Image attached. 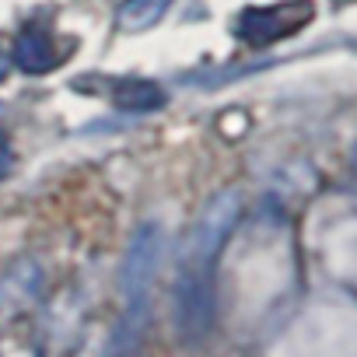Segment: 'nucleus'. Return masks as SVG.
I'll list each match as a JSON object with an SVG mask.
<instances>
[{
    "label": "nucleus",
    "mask_w": 357,
    "mask_h": 357,
    "mask_svg": "<svg viewBox=\"0 0 357 357\" xmlns=\"http://www.w3.org/2000/svg\"><path fill=\"white\" fill-rule=\"evenodd\" d=\"M67 53H56V39L46 32V29H29L18 36L15 43V63L25 70V74H46L53 67H60Z\"/></svg>",
    "instance_id": "5"
},
{
    "label": "nucleus",
    "mask_w": 357,
    "mask_h": 357,
    "mask_svg": "<svg viewBox=\"0 0 357 357\" xmlns=\"http://www.w3.org/2000/svg\"><path fill=\"white\" fill-rule=\"evenodd\" d=\"M161 245H165V235L158 225L137 228L126 263H123V298H151V284L161 263Z\"/></svg>",
    "instance_id": "4"
},
{
    "label": "nucleus",
    "mask_w": 357,
    "mask_h": 357,
    "mask_svg": "<svg viewBox=\"0 0 357 357\" xmlns=\"http://www.w3.org/2000/svg\"><path fill=\"white\" fill-rule=\"evenodd\" d=\"M11 165H15V151H11V144H8V137L0 133V178H8V172H11Z\"/></svg>",
    "instance_id": "8"
},
{
    "label": "nucleus",
    "mask_w": 357,
    "mask_h": 357,
    "mask_svg": "<svg viewBox=\"0 0 357 357\" xmlns=\"http://www.w3.org/2000/svg\"><path fill=\"white\" fill-rule=\"evenodd\" d=\"M112 102H116V109H123V112H154V109L165 105V91H161V84H154V81L123 77V81L112 88Z\"/></svg>",
    "instance_id": "6"
},
{
    "label": "nucleus",
    "mask_w": 357,
    "mask_h": 357,
    "mask_svg": "<svg viewBox=\"0 0 357 357\" xmlns=\"http://www.w3.org/2000/svg\"><path fill=\"white\" fill-rule=\"evenodd\" d=\"M168 4H172V0H123L119 25L126 32H144V29H151L168 11Z\"/></svg>",
    "instance_id": "7"
},
{
    "label": "nucleus",
    "mask_w": 357,
    "mask_h": 357,
    "mask_svg": "<svg viewBox=\"0 0 357 357\" xmlns=\"http://www.w3.org/2000/svg\"><path fill=\"white\" fill-rule=\"evenodd\" d=\"M214 266H197V263H183V277H178V291H175V319H178V333L186 343H200L211 326H214V280H211Z\"/></svg>",
    "instance_id": "1"
},
{
    "label": "nucleus",
    "mask_w": 357,
    "mask_h": 357,
    "mask_svg": "<svg viewBox=\"0 0 357 357\" xmlns=\"http://www.w3.org/2000/svg\"><path fill=\"white\" fill-rule=\"evenodd\" d=\"M4 77H8V56L0 53V81H4Z\"/></svg>",
    "instance_id": "9"
},
{
    "label": "nucleus",
    "mask_w": 357,
    "mask_h": 357,
    "mask_svg": "<svg viewBox=\"0 0 357 357\" xmlns=\"http://www.w3.org/2000/svg\"><path fill=\"white\" fill-rule=\"evenodd\" d=\"M238 214H242V200H238V193L225 190V193L211 197V204L200 211L197 225L190 228V238H186V259H183V263L214 266V256L221 252L225 238L231 235Z\"/></svg>",
    "instance_id": "2"
},
{
    "label": "nucleus",
    "mask_w": 357,
    "mask_h": 357,
    "mask_svg": "<svg viewBox=\"0 0 357 357\" xmlns=\"http://www.w3.org/2000/svg\"><path fill=\"white\" fill-rule=\"evenodd\" d=\"M315 15V4L312 0H284V4H270V8H249L242 11L238 18V39L263 50V46H273L294 32H301Z\"/></svg>",
    "instance_id": "3"
}]
</instances>
